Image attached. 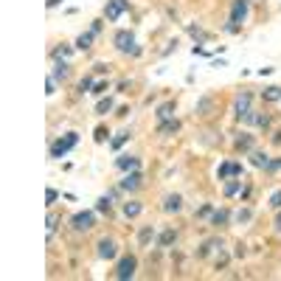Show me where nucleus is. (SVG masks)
Wrapping results in <instances>:
<instances>
[{"label":"nucleus","mask_w":281,"mask_h":281,"mask_svg":"<svg viewBox=\"0 0 281 281\" xmlns=\"http://www.w3.org/2000/svg\"><path fill=\"white\" fill-rule=\"evenodd\" d=\"M112 43H115V48H118L121 54H138V48H135V37H132V31H127V28L115 31Z\"/></svg>","instance_id":"f257e3e1"},{"label":"nucleus","mask_w":281,"mask_h":281,"mask_svg":"<svg viewBox=\"0 0 281 281\" xmlns=\"http://www.w3.org/2000/svg\"><path fill=\"white\" fill-rule=\"evenodd\" d=\"M76 144H79V135H76V132H67L65 138H59V141L51 146V157H65Z\"/></svg>","instance_id":"f03ea898"},{"label":"nucleus","mask_w":281,"mask_h":281,"mask_svg":"<svg viewBox=\"0 0 281 281\" xmlns=\"http://www.w3.org/2000/svg\"><path fill=\"white\" fill-rule=\"evenodd\" d=\"M135 267H138V259H135V256H124L121 261H118V267H115V279H118V281L132 279Z\"/></svg>","instance_id":"7ed1b4c3"},{"label":"nucleus","mask_w":281,"mask_h":281,"mask_svg":"<svg viewBox=\"0 0 281 281\" xmlns=\"http://www.w3.org/2000/svg\"><path fill=\"white\" fill-rule=\"evenodd\" d=\"M93 222H96L93 211H79V214H73V219H70L73 231H90V228H93Z\"/></svg>","instance_id":"20e7f679"},{"label":"nucleus","mask_w":281,"mask_h":281,"mask_svg":"<svg viewBox=\"0 0 281 281\" xmlns=\"http://www.w3.org/2000/svg\"><path fill=\"white\" fill-rule=\"evenodd\" d=\"M127 9H130V3H127V0H107L104 14H107V20H118Z\"/></svg>","instance_id":"39448f33"},{"label":"nucleus","mask_w":281,"mask_h":281,"mask_svg":"<svg viewBox=\"0 0 281 281\" xmlns=\"http://www.w3.org/2000/svg\"><path fill=\"white\" fill-rule=\"evenodd\" d=\"M245 17H247V0H234V6H231V22L242 25Z\"/></svg>","instance_id":"423d86ee"},{"label":"nucleus","mask_w":281,"mask_h":281,"mask_svg":"<svg viewBox=\"0 0 281 281\" xmlns=\"http://www.w3.org/2000/svg\"><path fill=\"white\" fill-rule=\"evenodd\" d=\"M115 253H118V245H115V239H101L99 242V256L101 259H115Z\"/></svg>","instance_id":"0eeeda50"},{"label":"nucleus","mask_w":281,"mask_h":281,"mask_svg":"<svg viewBox=\"0 0 281 281\" xmlns=\"http://www.w3.org/2000/svg\"><path fill=\"white\" fill-rule=\"evenodd\" d=\"M242 174V166L239 163H222V166L216 169V177L225 180V177H239Z\"/></svg>","instance_id":"6e6552de"},{"label":"nucleus","mask_w":281,"mask_h":281,"mask_svg":"<svg viewBox=\"0 0 281 281\" xmlns=\"http://www.w3.org/2000/svg\"><path fill=\"white\" fill-rule=\"evenodd\" d=\"M115 166L121 169V172H138V166H141V160L132 155H121L118 160H115Z\"/></svg>","instance_id":"1a4fd4ad"},{"label":"nucleus","mask_w":281,"mask_h":281,"mask_svg":"<svg viewBox=\"0 0 281 281\" xmlns=\"http://www.w3.org/2000/svg\"><path fill=\"white\" fill-rule=\"evenodd\" d=\"M141 186V172H127V177L121 180V189L124 191H135Z\"/></svg>","instance_id":"9d476101"},{"label":"nucleus","mask_w":281,"mask_h":281,"mask_svg":"<svg viewBox=\"0 0 281 281\" xmlns=\"http://www.w3.org/2000/svg\"><path fill=\"white\" fill-rule=\"evenodd\" d=\"M234 112L242 118L245 112H250V96L247 93H242V96H236V101H234Z\"/></svg>","instance_id":"9b49d317"},{"label":"nucleus","mask_w":281,"mask_h":281,"mask_svg":"<svg viewBox=\"0 0 281 281\" xmlns=\"http://www.w3.org/2000/svg\"><path fill=\"white\" fill-rule=\"evenodd\" d=\"M180 208H183V200H180L177 194H169L166 200H163V211L166 214H177Z\"/></svg>","instance_id":"f8f14e48"},{"label":"nucleus","mask_w":281,"mask_h":281,"mask_svg":"<svg viewBox=\"0 0 281 281\" xmlns=\"http://www.w3.org/2000/svg\"><path fill=\"white\" fill-rule=\"evenodd\" d=\"M180 130V121L177 118H169V121H160V130H157V132L160 135H174Z\"/></svg>","instance_id":"ddd939ff"},{"label":"nucleus","mask_w":281,"mask_h":281,"mask_svg":"<svg viewBox=\"0 0 281 281\" xmlns=\"http://www.w3.org/2000/svg\"><path fill=\"white\" fill-rule=\"evenodd\" d=\"M144 211V205H141V202L138 200H130V202H124V216H130V219H132V216H138V214Z\"/></svg>","instance_id":"4468645a"},{"label":"nucleus","mask_w":281,"mask_h":281,"mask_svg":"<svg viewBox=\"0 0 281 281\" xmlns=\"http://www.w3.org/2000/svg\"><path fill=\"white\" fill-rule=\"evenodd\" d=\"M250 163L256 169H267L270 166V157L264 155V152H250Z\"/></svg>","instance_id":"2eb2a0df"},{"label":"nucleus","mask_w":281,"mask_h":281,"mask_svg":"<svg viewBox=\"0 0 281 281\" xmlns=\"http://www.w3.org/2000/svg\"><path fill=\"white\" fill-rule=\"evenodd\" d=\"M157 118H160V121H169V118H174V104H172V101L160 104V107H157Z\"/></svg>","instance_id":"dca6fc26"},{"label":"nucleus","mask_w":281,"mask_h":281,"mask_svg":"<svg viewBox=\"0 0 281 281\" xmlns=\"http://www.w3.org/2000/svg\"><path fill=\"white\" fill-rule=\"evenodd\" d=\"M242 180H228L225 183V197H236V194H242Z\"/></svg>","instance_id":"f3484780"},{"label":"nucleus","mask_w":281,"mask_h":281,"mask_svg":"<svg viewBox=\"0 0 281 281\" xmlns=\"http://www.w3.org/2000/svg\"><path fill=\"white\" fill-rule=\"evenodd\" d=\"M93 37H96V34H93V31H87V34H79V40H76V48H79V51H87L90 45H93Z\"/></svg>","instance_id":"a211bd4d"},{"label":"nucleus","mask_w":281,"mask_h":281,"mask_svg":"<svg viewBox=\"0 0 281 281\" xmlns=\"http://www.w3.org/2000/svg\"><path fill=\"white\" fill-rule=\"evenodd\" d=\"M67 62L65 59H56V65H54V79H67Z\"/></svg>","instance_id":"6ab92c4d"},{"label":"nucleus","mask_w":281,"mask_h":281,"mask_svg":"<svg viewBox=\"0 0 281 281\" xmlns=\"http://www.w3.org/2000/svg\"><path fill=\"white\" fill-rule=\"evenodd\" d=\"M261 99H264V101H281V87H267V90H261Z\"/></svg>","instance_id":"aec40b11"},{"label":"nucleus","mask_w":281,"mask_h":281,"mask_svg":"<svg viewBox=\"0 0 281 281\" xmlns=\"http://www.w3.org/2000/svg\"><path fill=\"white\" fill-rule=\"evenodd\" d=\"M110 208H112V197L107 194V197H101L99 202H96V211H101V214H110Z\"/></svg>","instance_id":"412c9836"},{"label":"nucleus","mask_w":281,"mask_h":281,"mask_svg":"<svg viewBox=\"0 0 281 281\" xmlns=\"http://www.w3.org/2000/svg\"><path fill=\"white\" fill-rule=\"evenodd\" d=\"M110 110H112V99H110V96H107V99H101L99 104H96V112H99V115H107Z\"/></svg>","instance_id":"4be33fe9"},{"label":"nucleus","mask_w":281,"mask_h":281,"mask_svg":"<svg viewBox=\"0 0 281 281\" xmlns=\"http://www.w3.org/2000/svg\"><path fill=\"white\" fill-rule=\"evenodd\" d=\"M225 222H228V211H225V208L211 214V225H225Z\"/></svg>","instance_id":"5701e85b"},{"label":"nucleus","mask_w":281,"mask_h":281,"mask_svg":"<svg viewBox=\"0 0 281 281\" xmlns=\"http://www.w3.org/2000/svg\"><path fill=\"white\" fill-rule=\"evenodd\" d=\"M157 242H160V247H169L172 242H174V231H172V228H166V231L160 234V239H157Z\"/></svg>","instance_id":"b1692460"},{"label":"nucleus","mask_w":281,"mask_h":281,"mask_svg":"<svg viewBox=\"0 0 281 281\" xmlns=\"http://www.w3.org/2000/svg\"><path fill=\"white\" fill-rule=\"evenodd\" d=\"M127 141H130V132H118V135H115V138L110 141V146H112V149H121Z\"/></svg>","instance_id":"393cba45"},{"label":"nucleus","mask_w":281,"mask_h":281,"mask_svg":"<svg viewBox=\"0 0 281 281\" xmlns=\"http://www.w3.org/2000/svg\"><path fill=\"white\" fill-rule=\"evenodd\" d=\"M56 222H59V216H56V214H48V219H45V228H48V236H54V231H56Z\"/></svg>","instance_id":"a878e982"},{"label":"nucleus","mask_w":281,"mask_h":281,"mask_svg":"<svg viewBox=\"0 0 281 281\" xmlns=\"http://www.w3.org/2000/svg\"><path fill=\"white\" fill-rule=\"evenodd\" d=\"M250 146H253V141H250V135H242V138H236V149H250Z\"/></svg>","instance_id":"bb28decb"},{"label":"nucleus","mask_w":281,"mask_h":281,"mask_svg":"<svg viewBox=\"0 0 281 281\" xmlns=\"http://www.w3.org/2000/svg\"><path fill=\"white\" fill-rule=\"evenodd\" d=\"M152 228H141V234H138V242H141V245H149V239H152Z\"/></svg>","instance_id":"cd10ccee"},{"label":"nucleus","mask_w":281,"mask_h":281,"mask_svg":"<svg viewBox=\"0 0 281 281\" xmlns=\"http://www.w3.org/2000/svg\"><path fill=\"white\" fill-rule=\"evenodd\" d=\"M67 56H70V48H67V45H62V48L54 51V59H67Z\"/></svg>","instance_id":"c85d7f7f"},{"label":"nucleus","mask_w":281,"mask_h":281,"mask_svg":"<svg viewBox=\"0 0 281 281\" xmlns=\"http://www.w3.org/2000/svg\"><path fill=\"white\" fill-rule=\"evenodd\" d=\"M253 214H250V208H242V211H236V222H247Z\"/></svg>","instance_id":"c756f323"},{"label":"nucleus","mask_w":281,"mask_h":281,"mask_svg":"<svg viewBox=\"0 0 281 281\" xmlns=\"http://www.w3.org/2000/svg\"><path fill=\"white\" fill-rule=\"evenodd\" d=\"M189 34L191 37H197V40H208V34L202 31V28H194V25H189Z\"/></svg>","instance_id":"7c9ffc66"},{"label":"nucleus","mask_w":281,"mask_h":281,"mask_svg":"<svg viewBox=\"0 0 281 281\" xmlns=\"http://www.w3.org/2000/svg\"><path fill=\"white\" fill-rule=\"evenodd\" d=\"M270 205H273V208H281V189H279V191H273V197H270Z\"/></svg>","instance_id":"2f4dec72"},{"label":"nucleus","mask_w":281,"mask_h":281,"mask_svg":"<svg viewBox=\"0 0 281 281\" xmlns=\"http://www.w3.org/2000/svg\"><path fill=\"white\" fill-rule=\"evenodd\" d=\"M90 87H93V79H90V76H85L82 82H79V90H82V93H85V90H90Z\"/></svg>","instance_id":"473e14b6"},{"label":"nucleus","mask_w":281,"mask_h":281,"mask_svg":"<svg viewBox=\"0 0 281 281\" xmlns=\"http://www.w3.org/2000/svg\"><path fill=\"white\" fill-rule=\"evenodd\" d=\"M214 247H216V242H205V245L200 247V256H208V253H211Z\"/></svg>","instance_id":"72a5a7b5"},{"label":"nucleus","mask_w":281,"mask_h":281,"mask_svg":"<svg viewBox=\"0 0 281 281\" xmlns=\"http://www.w3.org/2000/svg\"><path fill=\"white\" fill-rule=\"evenodd\" d=\"M56 197H59V194H56L54 189H48V191H45V202H48V205H54V200H56Z\"/></svg>","instance_id":"f704fd0d"},{"label":"nucleus","mask_w":281,"mask_h":281,"mask_svg":"<svg viewBox=\"0 0 281 281\" xmlns=\"http://www.w3.org/2000/svg\"><path fill=\"white\" fill-rule=\"evenodd\" d=\"M211 205H202V208H200V211H197V216H211Z\"/></svg>","instance_id":"c9c22d12"},{"label":"nucleus","mask_w":281,"mask_h":281,"mask_svg":"<svg viewBox=\"0 0 281 281\" xmlns=\"http://www.w3.org/2000/svg\"><path fill=\"white\" fill-rule=\"evenodd\" d=\"M104 138H107V130H104V127H99V130H96V141H99V144H101Z\"/></svg>","instance_id":"e433bc0d"},{"label":"nucleus","mask_w":281,"mask_h":281,"mask_svg":"<svg viewBox=\"0 0 281 281\" xmlns=\"http://www.w3.org/2000/svg\"><path fill=\"white\" fill-rule=\"evenodd\" d=\"M45 93H48V96L54 93V76H51V79H48V82H45Z\"/></svg>","instance_id":"4c0bfd02"},{"label":"nucleus","mask_w":281,"mask_h":281,"mask_svg":"<svg viewBox=\"0 0 281 281\" xmlns=\"http://www.w3.org/2000/svg\"><path fill=\"white\" fill-rule=\"evenodd\" d=\"M104 90H107V82H99V85H96V90H93V93H104Z\"/></svg>","instance_id":"58836bf2"},{"label":"nucleus","mask_w":281,"mask_h":281,"mask_svg":"<svg viewBox=\"0 0 281 281\" xmlns=\"http://www.w3.org/2000/svg\"><path fill=\"white\" fill-rule=\"evenodd\" d=\"M267 169H270V172H276V169H281V160H270V166H267Z\"/></svg>","instance_id":"ea45409f"},{"label":"nucleus","mask_w":281,"mask_h":281,"mask_svg":"<svg viewBox=\"0 0 281 281\" xmlns=\"http://www.w3.org/2000/svg\"><path fill=\"white\" fill-rule=\"evenodd\" d=\"M62 0H48V9H54V6H59Z\"/></svg>","instance_id":"a19ab883"},{"label":"nucleus","mask_w":281,"mask_h":281,"mask_svg":"<svg viewBox=\"0 0 281 281\" xmlns=\"http://www.w3.org/2000/svg\"><path fill=\"white\" fill-rule=\"evenodd\" d=\"M276 231H279V234H281V214H279V216H276Z\"/></svg>","instance_id":"79ce46f5"}]
</instances>
